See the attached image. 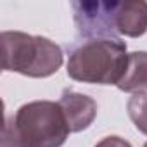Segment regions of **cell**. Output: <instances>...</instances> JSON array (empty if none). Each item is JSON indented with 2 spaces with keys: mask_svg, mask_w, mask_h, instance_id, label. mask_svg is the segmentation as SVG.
<instances>
[{
  "mask_svg": "<svg viewBox=\"0 0 147 147\" xmlns=\"http://www.w3.org/2000/svg\"><path fill=\"white\" fill-rule=\"evenodd\" d=\"M121 92L140 94L147 90V52L138 50L128 54L125 75L116 85Z\"/></svg>",
  "mask_w": 147,
  "mask_h": 147,
  "instance_id": "obj_7",
  "label": "cell"
},
{
  "mask_svg": "<svg viewBox=\"0 0 147 147\" xmlns=\"http://www.w3.org/2000/svg\"><path fill=\"white\" fill-rule=\"evenodd\" d=\"M118 35L138 38L147 33V2H121L116 16Z\"/></svg>",
  "mask_w": 147,
  "mask_h": 147,
  "instance_id": "obj_6",
  "label": "cell"
},
{
  "mask_svg": "<svg viewBox=\"0 0 147 147\" xmlns=\"http://www.w3.org/2000/svg\"><path fill=\"white\" fill-rule=\"evenodd\" d=\"M69 133L59 102L33 100L5 119L2 147H62Z\"/></svg>",
  "mask_w": 147,
  "mask_h": 147,
  "instance_id": "obj_1",
  "label": "cell"
},
{
  "mask_svg": "<svg viewBox=\"0 0 147 147\" xmlns=\"http://www.w3.org/2000/svg\"><path fill=\"white\" fill-rule=\"evenodd\" d=\"M121 2H73L78 33L87 38H116V16Z\"/></svg>",
  "mask_w": 147,
  "mask_h": 147,
  "instance_id": "obj_4",
  "label": "cell"
},
{
  "mask_svg": "<svg viewBox=\"0 0 147 147\" xmlns=\"http://www.w3.org/2000/svg\"><path fill=\"white\" fill-rule=\"evenodd\" d=\"M59 106L64 113L71 133L87 130L97 116V102L92 97L69 88L62 92L59 99Z\"/></svg>",
  "mask_w": 147,
  "mask_h": 147,
  "instance_id": "obj_5",
  "label": "cell"
},
{
  "mask_svg": "<svg viewBox=\"0 0 147 147\" xmlns=\"http://www.w3.org/2000/svg\"><path fill=\"white\" fill-rule=\"evenodd\" d=\"M0 40L4 71L19 73L30 78H47L62 66V49L45 36L23 31H4Z\"/></svg>",
  "mask_w": 147,
  "mask_h": 147,
  "instance_id": "obj_3",
  "label": "cell"
},
{
  "mask_svg": "<svg viewBox=\"0 0 147 147\" xmlns=\"http://www.w3.org/2000/svg\"><path fill=\"white\" fill-rule=\"evenodd\" d=\"M128 64L126 43L119 38H92L69 52L67 76L82 83L118 85Z\"/></svg>",
  "mask_w": 147,
  "mask_h": 147,
  "instance_id": "obj_2",
  "label": "cell"
},
{
  "mask_svg": "<svg viewBox=\"0 0 147 147\" xmlns=\"http://www.w3.org/2000/svg\"><path fill=\"white\" fill-rule=\"evenodd\" d=\"M95 147H131V144L118 135H109V137H104L100 142H97Z\"/></svg>",
  "mask_w": 147,
  "mask_h": 147,
  "instance_id": "obj_9",
  "label": "cell"
},
{
  "mask_svg": "<svg viewBox=\"0 0 147 147\" xmlns=\"http://www.w3.org/2000/svg\"><path fill=\"white\" fill-rule=\"evenodd\" d=\"M126 111L135 128L147 135V92L133 94L126 102Z\"/></svg>",
  "mask_w": 147,
  "mask_h": 147,
  "instance_id": "obj_8",
  "label": "cell"
},
{
  "mask_svg": "<svg viewBox=\"0 0 147 147\" xmlns=\"http://www.w3.org/2000/svg\"><path fill=\"white\" fill-rule=\"evenodd\" d=\"M144 147H147V142H145V144H144Z\"/></svg>",
  "mask_w": 147,
  "mask_h": 147,
  "instance_id": "obj_10",
  "label": "cell"
}]
</instances>
